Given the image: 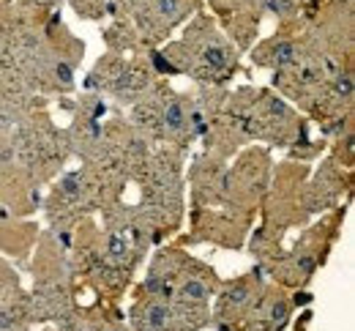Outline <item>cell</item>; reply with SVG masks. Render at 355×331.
Segmentation results:
<instances>
[{"label": "cell", "instance_id": "cell-1", "mask_svg": "<svg viewBox=\"0 0 355 331\" xmlns=\"http://www.w3.org/2000/svg\"><path fill=\"white\" fill-rule=\"evenodd\" d=\"M129 124L150 142L186 153L205 135V118L194 94L175 91L167 77H159L150 91L129 107Z\"/></svg>", "mask_w": 355, "mask_h": 331}, {"label": "cell", "instance_id": "cell-2", "mask_svg": "<svg viewBox=\"0 0 355 331\" xmlns=\"http://www.w3.org/2000/svg\"><path fill=\"white\" fill-rule=\"evenodd\" d=\"M139 181V203L137 211L150 230L153 244H162L178 233L186 217V170L183 153L156 145L137 176Z\"/></svg>", "mask_w": 355, "mask_h": 331}, {"label": "cell", "instance_id": "cell-3", "mask_svg": "<svg viewBox=\"0 0 355 331\" xmlns=\"http://www.w3.org/2000/svg\"><path fill=\"white\" fill-rule=\"evenodd\" d=\"M159 49L170 66V74L191 77L197 85L227 88V83H232L241 66L238 47H232L227 33L208 14H197L178 42L162 44Z\"/></svg>", "mask_w": 355, "mask_h": 331}, {"label": "cell", "instance_id": "cell-4", "mask_svg": "<svg viewBox=\"0 0 355 331\" xmlns=\"http://www.w3.org/2000/svg\"><path fill=\"white\" fill-rule=\"evenodd\" d=\"M347 205H336L334 211L328 214H320L317 222L304 225L301 236L293 241V246H282V252L263 266L266 277L273 285H282V287H290V290H306L314 280V274L325 266L339 230L345 225V214H347Z\"/></svg>", "mask_w": 355, "mask_h": 331}, {"label": "cell", "instance_id": "cell-5", "mask_svg": "<svg viewBox=\"0 0 355 331\" xmlns=\"http://www.w3.org/2000/svg\"><path fill=\"white\" fill-rule=\"evenodd\" d=\"M194 11L197 0H129L126 14L104 33L110 52H148L162 47Z\"/></svg>", "mask_w": 355, "mask_h": 331}, {"label": "cell", "instance_id": "cell-6", "mask_svg": "<svg viewBox=\"0 0 355 331\" xmlns=\"http://www.w3.org/2000/svg\"><path fill=\"white\" fill-rule=\"evenodd\" d=\"M156 80L159 74L153 71L148 52H142L139 58H129L126 52H107L85 74L83 88L118 107H132L150 91Z\"/></svg>", "mask_w": 355, "mask_h": 331}, {"label": "cell", "instance_id": "cell-7", "mask_svg": "<svg viewBox=\"0 0 355 331\" xmlns=\"http://www.w3.org/2000/svg\"><path fill=\"white\" fill-rule=\"evenodd\" d=\"M273 176V156L266 145H246L238 151V159L227 164V197L224 205L241 217L257 219Z\"/></svg>", "mask_w": 355, "mask_h": 331}, {"label": "cell", "instance_id": "cell-8", "mask_svg": "<svg viewBox=\"0 0 355 331\" xmlns=\"http://www.w3.org/2000/svg\"><path fill=\"white\" fill-rule=\"evenodd\" d=\"M126 321L134 331H205L211 329V304L134 296Z\"/></svg>", "mask_w": 355, "mask_h": 331}, {"label": "cell", "instance_id": "cell-9", "mask_svg": "<svg viewBox=\"0 0 355 331\" xmlns=\"http://www.w3.org/2000/svg\"><path fill=\"white\" fill-rule=\"evenodd\" d=\"M266 271L254 263L249 271L222 280L214 301H211V329L214 331H238L241 323L254 312L268 287Z\"/></svg>", "mask_w": 355, "mask_h": 331}, {"label": "cell", "instance_id": "cell-10", "mask_svg": "<svg viewBox=\"0 0 355 331\" xmlns=\"http://www.w3.org/2000/svg\"><path fill=\"white\" fill-rule=\"evenodd\" d=\"M301 307H311L309 290H290V287L268 282L260 304L241 323L238 331H287Z\"/></svg>", "mask_w": 355, "mask_h": 331}, {"label": "cell", "instance_id": "cell-11", "mask_svg": "<svg viewBox=\"0 0 355 331\" xmlns=\"http://www.w3.org/2000/svg\"><path fill=\"white\" fill-rule=\"evenodd\" d=\"M189 211H208L222 208L227 197V159L216 153H194L189 164Z\"/></svg>", "mask_w": 355, "mask_h": 331}, {"label": "cell", "instance_id": "cell-12", "mask_svg": "<svg viewBox=\"0 0 355 331\" xmlns=\"http://www.w3.org/2000/svg\"><path fill=\"white\" fill-rule=\"evenodd\" d=\"M58 331H134L123 315V309L115 301H101L96 298L88 307H77L71 318H66Z\"/></svg>", "mask_w": 355, "mask_h": 331}, {"label": "cell", "instance_id": "cell-13", "mask_svg": "<svg viewBox=\"0 0 355 331\" xmlns=\"http://www.w3.org/2000/svg\"><path fill=\"white\" fill-rule=\"evenodd\" d=\"M42 233L39 222L28 217H14L0 208V252L11 257L14 263H28L31 252L36 246V238Z\"/></svg>", "mask_w": 355, "mask_h": 331}, {"label": "cell", "instance_id": "cell-14", "mask_svg": "<svg viewBox=\"0 0 355 331\" xmlns=\"http://www.w3.org/2000/svg\"><path fill=\"white\" fill-rule=\"evenodd\" d=\"M36 326L31 293L25 287L0 298V331H33Z\"/></svg>", "mask_w": 355, "mask_h": 331}, {"label": "cell", "instance_id": "cell-15", "mask_svg": "<svg viewBox=\"0 0 355 331\" xmlns=\"http://www.w3.org/2000/svg\"><path fill=\"white\" fill-rule=\"evenodd\" d=\"M311 318H314V309L311 307H304L301 312H295V318H293V331H309L311 326Z\"/></svg>", "mask_w": 355, "mask_h": 331}, {"label": "cell", "instance_id": "cell-16", "mask_svg": "<svg viewBox=\"0 0 355 331\" xmlns=\"http://www.w3.org/2000/svg\"><path fill=\"white\" fill-rule=\"evenodd\" d=\"M33 331H58V329H55V326H49V323H42L39 329H33Z\"/></svg>", "mask_w": 355, "mask_h": 331}]
</instances>
